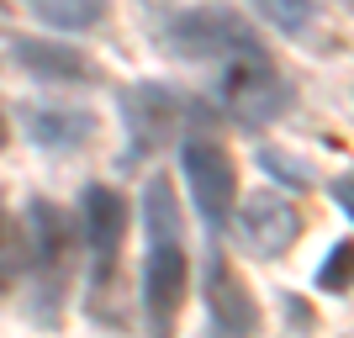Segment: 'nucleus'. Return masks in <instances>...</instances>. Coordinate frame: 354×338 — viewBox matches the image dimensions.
Instances as JSON below:
<instances>
[{
    "instance_id": "f3484780",
    "label": "nucleus",
    "mask_w": 354,
    "mask_h": 338,
    "mask_svg": "<svg viewBox=\"0 0 354 338\" xmlns=\"http://www.w3.org/2000/svg\"><path fill=\"white\" fill-rule=\"evenodd\" d=\"M0 143H6V127H0Z\"/></svg>"
},
{
    "instance_id": "20e7f679",
    "label": "nucleus",
    "mask_w": 354,
    "mask_h": 338,
    "mask_svg": "<svg viewBox=\"0 0 354 338\" xmlns=\"http://www.w3.org/2000/svg\"><path fill=\"white\" fill-rule=\"evenodd\" d=\"M217 106L243 127H270L291 111V85H286L275 64L265 59H233L217 74Z\"/></svg>"
},
{
    "instance_id": "1a4fd4ad",
    "label": "nucleus",
    "mask_w": 354,
    "mask_h": 338,
    "mask_svg": "<svg viewBox=\"0 0 354 338\" xmlns=\"http://www.w3.org/2000/svg\"><path fill=\"white\" fill-rule=\"evenodd\" d=\"M233 212H238L243 243H249L259 259H281L296 238H301V212H296V201H286V196H275V191H254L249 201H238Z\"/></svg>"
},
{
    "instance_id": "9b49d317",
    "label": "nucleus",
    "mask_w": 354,
    "mask_h": 338,
    "mask_svg": "<svg viewBox=\"0 0 354 338\" xmlns=\"http://www.w3.org/2000/svg\"><path fill=\"white\" fill-rule=\"evenodd\" d=\"M27 133H32L37 148L64 153V148H80L95 133V117L90 111H27Z\"/></svg>"
},
{
    "instance_id": "f8f14e48",
    "label": "nucleus",
    "mask_w": 354,
    "mask_h": 338,
    "mask_svg": "<svg viewBox=\"0 0 354 338\" xmlns=\"http://www.w3.org/2000/svg\"><path fill=\"white\" fill-rule=\"evenodd\" d=\"M32 11H37V21L59 32H85L106 16V0H32Z\"/></svg>"
},
{
    "instance_id": "6e6552de",
    "label": "nucleus",
    "mask_w": 354,
    "mask_h": 338,
    "mask_svg": "<svg viewBox=\"0 0 354 338\" xmlns=\"http://www.w3.org/2000/svg\"><path fill=\"white\" fill-rule=\"evenodd\" d=\"M69 259H74V222L69 212H59L53 201L32 196L27 201V265L48 280L43 296L59 301L64 291V275H69Z\"/></svg>"
},
{
    "instance_id": "f03ea898",
    "label": "nucleus",
    "mask_w": 354,
    "mask_h": 338,
    "mask_svg": "<svg viewBox=\"0 0 354 338\" xmlns=\"http://www.w3.org/2000/svg\"><path fill=\"white\" fill-rule=\"evenodd\" d=\"M164 48L175 59H191V64H233V59H265V48L254 37V27L233 6L222 0H207L196 11H180L169 27H164Z\"/></svg>"
},
{
    "instance_id": "39448f33",
    "label": "nucleus",
    "mask_w": 354,
    "mask_h": 338,
    "mask_svg": "<svg viewBox=\"0 0 354 338\" xmlns=\"http://www.w3.org/2000/svg\"><path fill=\"white\" fill-rule=\"evenodd\" d=\"M180 169H185V185H191V201L201 212L212 233L227 227L238 206V169H233V153L217 143V138H185L180 143Z\"/></svg>"
},
{
    "instance_id": "2eb2a0df",
    "label": "nucleus",
    "mask_w": 354,
    "mask_h": 338,
    "mask_svg": "<svg viewBox=\"0 0 354 338\" xmlns=\"http://www.w3.org/2000/svg\"><path fill=\"white\" fill-rule=\"evenodd\" d=\"M317 291L349 296V238H344V243H333V254L323 259V270H317Z\"/></svg>"
},
{
    "instance_id": "4468645a",
    "label": "nucleus",
    "mask_w": 354,
    "mask_h": 338,
    "mask_svg": "<svg viewBox=\"0 0 354 338\" xmlns=\"http://www.w3.org/2000/svg\"><path fill=\"white\" fill-rule=\"evenodd\" d=\"M259 169H265L270 180H281V185H291L296 196L312 185V175H307V164L301 159H291V153H281V148H259Z\"/></svg>"
},
{
    "instance_id": "423d86ee",
    "label": "nucleus",
    "mask_w": 354,
    "mask_h": 338,
    "mask_svg": "<svg viewBox=\"0 0 354 338\" xmlns=\"http://www.w3.org/2000/svg\"><path fill=\"white\" fill-rule=\"evenodd\" d=\"M80 233H85V249H90V296H106L122 238H127V201H122V191H111L101 180L85 185L80 191Z\"/></svg>"
},
{
    "instance_id": "7ed1b4c3",
    "label": "nucleus",
    "mask_w": 354,
    "mask_h": 338,
    "mask_svg": "<svg viewBox=\"0 0 354 338\" xmlns=\"http://www.w3.org/2000/svg\"><path fill=\"white\" fill-rule=\"evenodd\" d=\"M117 106H122V127H127V164H138V159H148L153 148H164L180 127H185V117L201 111V106L185 101L180 90L153 85V79H143V85H122Z\"/></svg>"
},
{
    "instance_id": "ddd939ff",
    "label": "nucleus",
    "mask_w": 354,
    "mask_h": 338,
    "mask_svg": "<svg viewBox=\"0 0 354 338\" xmlns=\"http://www.w3.org/2000/svg\"><path fill=\"white\" fill-rule=\"evenodd\" d=\"M249 6L281 32H307L312 16H317V0H249Z\"/></svg>"
},
{
    "instance_id": "9d476101",
    "label": "nucleus",
    "mask_w": 354,
    "mask_h": 338,
    "mask_svg": "<svg viewBox=\"0 0 354 338\" xmlns=\"http://www.w3.org/2000/svg\"><path fill=\"white\" fill-rule=\"evenodd\" d=\"M16 59L27 64L37 79H48V85H80V79H95V64H90L85 53L64 48V43H37V37H21V43H16Z\"/></svg>"
},
{
    "instance_id": "f257e3e1",
    "label": "nucleus",
    "mask_w": 354,
    "mask_h": 338,
    "mask_svg": "<svg viewBox=\"0 0 354 338\" xmlns=\"http://www.w3.org/2000/svg\"><path fill=\"white\" fill-rule=\"evenodd\" d=\"M143 227H148V259H143V323L148 338H175V317L185 301V243H180V201L169 175H153L143 185Z\"/></svg>"
},
{
    "instance_id": "0eeeda50",
    "label": "nucleus",
    "mask_w": 354,
    "mask_h": 338,
    "mask_svg": "<svg viewBox=\"0 0 354 338\" xmlns=\"http://www.w3.org/2000/svg\"><path fill=\"white\" fill-rule=\"evenodd\" d=\"M207 333L212 338H259V301L254 291L238 280V270L227 265V254L212 249L207 254Z\"/></svg>"
},
{
    "instance_id": "dca6fc26",
    "label": "nucleus",
    "mask_w": 354,
    "mask_h": 338,
    "mask_svg": "<svg viewBox=\"0 0 354 338\" xmlns=\"http://www.w3.org/2000/svg\"><path fill=\"white\" fill-rule=\"evenodd\" d=\"M333 201H339V212H349V206H354V185H349V175L333 180Z\"/></svg>"
}]
</instances>
